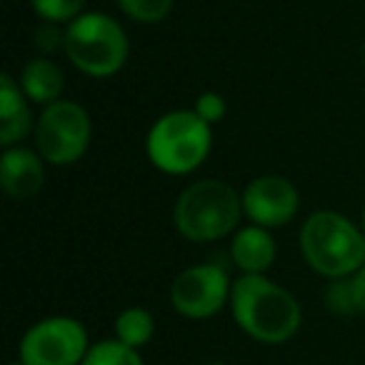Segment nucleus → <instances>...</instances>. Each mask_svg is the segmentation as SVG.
I'll return each mask as SVG.
<instances>
[{
  "instance_id": "nucleus-16",
  "label": "nucleus",
  "mask_w": 365,
  "mask_h": 365,
  "mask_svg": "<svg viewBox=\"0 0 365 365\" xmlns=\"http://www.w3.org/2000/svg\"><path fill=\"white\" fill-rule=\"evenodd\" d=\"M118 6L138 23H160L170 13L173 0H118Z\"/></svg>"
},
{
  "instance_id": "nucleus-11",
  "label": "nucleus",
  "mask_w": 365,
  "mask_h": 365,
  "mask_svg": "<svg viewBox=\"0 0 365 365\" xmlns=\"http://www.w3.org/2000/svg\"><path fill=\"white\" fill-rule=\"evenodd\" d=\"M230 255H233L235 265L245 275H263V270H268L273 265L275 240L270 238V233L265 228L250 225V228H243L233 238Z\"/></svg>"
},
{
  "instance_id": "nucleus-10",
  "label": "nucleus",
  "mask_w": 365,
  "mask_h": 365,
  "mask_svg": "<svg viewBox=\"0 0 365 365\" xmlns=\"http://www.w3.org/2000/svg\"><path fill=\"white\" fill-rule=\"evenodd\" d=\"M46 170L41 155L28 148H8L0 160V185L11 198L28 200L43 188Z\"/></svg>"
},
{
  "instance_id": "nucleus-4",
  "label": "nucleus",
  "mask_w": 365,
  "mask_h": 365,
  "mask_svg": "<svg viewBox=\"0 0 365 365\" xmlns=\"http://www.w3.org/2000/svg\"><path fill=\"white\" fill-rule=\"evenodd\" d=\"M210 150V125L195 110H173L148 133V158L170 175L190 173Z\"/></svg>"
},
{
  "instance_id": "nucleus-21",
  "label": "nucleus",
  "mask_w": 365,
  "mask_h": 365,
  "mask_svg": "<svg viewBox=\"0 0 365 365\" xmlns=\"http://www.w3.org/2000/svg\"><path fill=\"white\" fill-rule=\"evenodd\" d=\"M363 230H365V213H363Z\"/></svg>"
},
{
  "instance_id": "nucleus-2",
  "label": "nucleus",
  "mask_w": 365,
  "mask_h": 365,
  "mask_svg": "<svg viewBox=\"0 0 365 365\" xmlns=\"http://www.w3.org/2000/svg\"><path fill=\"white\" fill-rule=\"evenodd\" d=\"M300 248L310 268L328 278H345L365 265V233L333 210H320L305 220Z\"/></svg>"
},
{
  "instance_id": "nucleus-3",
  "label": "nucleus",
  "mask_w": 365,
  "mask_h": 365,
  "mask_svg": "<svg viewBox=\"0 0 365 365\" xmlns=\"http://www.w3.org/2000/svg\"><path fill=\"white\" fill-rule=\"evenodd\" d=\"M243 198L223 180H198L182 190L173 220L182 238L208 243L228 235L238 225Z\"/></svg>"
},
{
  "instance_id": "nucleus-22",
  "label": "nucleus",
  "mask_w": 365,
  "mask_h": 365,
  "mask_svg": "<svg viewBox=\"0 0 365 365\" xmlns=\"http://www.w3.org/2000/svg\"><path fill=\"white\" fill-rule=\"evenodd\" d=\"M11 365H26V363H11Z\"/></svg>"
},
{
  "instance_id": "nucleus-17",
  "label": "nucleus",
  "mask_w": 365,
  "mask_h": 365,
  "mask_svg": "<svg viewBox=\"0 0 365 365\" xmlns=\"http://www.w3.org/2000/svg\"><path fill=\"white\" fill-rule=\"evenodd\" d=\"M86 0H31L33 11L48 23H73Z\"/></svg>"
},
{
  "instance_id": "nucleus-13",
  "label": "nucleus",
  "mask_w": 365,
  "mask_h": 365,
  "mask_svg": "<svg viewBox=\"0 0 365 365\" xmlns=\"http://www.w3.org/2000/svg\"><path fill=\"white\" fill-rule=\"evenodd\" d=\"M63 86V71L48 58H33L26 68H23L21 76V88L33 103H46L53 106L61 96Z\"/></svg>"
},
{
  "instance_id": "nucleus-12",
  "label": "nucleus",
  "mask_w": 365,
  "mask_h": 365,
  "mask_svg": "<svg viewBox=\"0 0 365 365\" xmlns=\"http://www.w3.org/2000/svg\"><path fill=\"white\" fill-rule=\"evenodd\" d=\"M31 108L21 93V86L13 83L11 76L0 78V143L13 145L23 140L31 130Z\"/></svg>"
},
{
  "instance_id": "nucleus-1",
  "label": "nucleus",
  "mask_w": 365,
  "mask_h": 365,
  "mask_svg": "<svg viewBox=\"0 0 365 365\" xmlns=\"http://www.w3.org/2000/svg\"><path fill=\"white\" fill-rule=\"evenodd\" d=\"M233 318L240 328L263 343H283L300 328L295 298L263 275H243L230 290Z\"/></svg>"
},
{
  "instance_id": "nucleus-7",
  "label": "nucleus",
  "mask_w": 365,
  "mask_h": 365,
  "mask_svg": "<svg viewBox=\"0 0 365 365\" xmlns=\"http://www.w3.org/2000/svg\"><path fill=\"white\" fill-rule=\"evenodd\" d=\"M86 355V330L73 318L41 320L21 343V360L26 365H78Z\"/></svg>"
},
{
  "instance_id": "nucleus-14",
  "label": "nucleus",
  "mask_w": 365,
  "mask_h": 365,
  "mask_svg": "<svg viewBox=\"0 0 365 365\" xmlns=\"http://www.w3.org/2000/svg\"><path fill=\"white\" fill-rule=\"evenodd\" d=\"M153 330H155V323H153V315L143 308H128L118 315L115 320V335L120 343L130 345V348H140L148 340L153 338Z\"/></svg>"
},
{
  "instance_id": "nucleus-9",
  "label": "nucleus",
  "mask_w": 365,
  "mask_h": 365,
  "mask_svg": "<svg viewBox=\"0 0 365 365\" xmlns=\"http://www.w3.org/2000/svg\"><path fill=\"white\" fill-rule=\"evenodd\" d=\"M298 190L280 175L255 178L243 193V213L260 228H278L295 218Z\"/></svg>"
},
{
  "instance_id": "nucleus-5",
  "label": "nucleus",
  "mask_w": 365,
  "mask_h": 365,
  "mask_svg": "<svg viewBox=\"0 0 365 365\" xmlns=\"http://www.w3.org/2000/svg\"><path fill=\"white\" fill-rule=\"evenodd\" d=\"M66 48L71 63L93 78H108L128 58V38L120 23L106 13H83L68 26Z\"/></svg>"
},
{
  "instance_id": "nucleus-20",
  "label": "nucleus",
  "mask_w": 365,
  "mask_h": 365,
  "mask_svg": "<svg viewBox=\"0 0 365 365\" xmlns=\"http://www.w3.org/2000/svg\"><path fill=\"white\" fill-rule=\"evenodd\" d=\"M350 288H353L355 308H358L360 313H365V265L358 270V273H353V278H350Z\"/></svg>"
},
{
  "instance_id": "nucleus-23",
  "label": "nucleus",
  "mask_w": 365,
  "mask_h": 365,
  "mask_svg": "<svg viewBox=\"0 0 365 365\" xmlns=\"http://www.w3.org/2000/svg\"><path fill=\"white\" fill-rule=\"evenodd\" d=\"M213 365H220V363H213Z\"/></svg>"
},
{
  "instance_id": "nucleus-8",
  "label": "nucleus",
  "mask_w": 365,
  "mask_h": 365,
  "mask_svg": "<svg viewBox=\"0 0 365 365\" xmlns=\"http://www.w3.org/2000/svg\"><path fill=\"white\" fill-rule=\"evenodd\" d=\"M228 275L220 265H193L182 270L170 288L173 308L185 318H210L230 298Z\"/></svg>"
},
{
  "instance_id": "nucleus-18",
  "label": "nucleus",
  "mask_w": 365,
  "mask_h": 365,
  "mask_svg": "<svg viewBox=\"0 0 365 365\" xmlns=\"http://www.w3.org/2000/svg\"><path fill=\"white\" fill-rule=\"evenodd\" d=\"M325 300H328V308L338 315H350L355 313V298H353V288H350V280L338 278L325 293Z\"/></svg>"
},
{
  "instance_id": "nucleus-19",
  "label": "nucleus",
  "mask_w": 365,
  "mask_h": 365,
  "mask_svg": "<svg viewBox=\"0 0 365 365\" xmlns=\"http://www.w3.org/2000/svg\"><path fill=\"white\" fill-rule=\"evenodd\" d=\"M195 113L203 118L205 123H218L225 115V101L218 93H203V96L195 101Z\"/></svg>"
},
{
  "instance_id": "nucleus-6",
  "label": "nucleus",
  "mask_w": 365,
  "mask_h": 365,
  "mask_svg": "<svg viewBox=\"0 0 365 365\" xmlns=\"http://www.w3.org/2000/svg\"><path fill=\"white\" fill-rule=\"evenodd\" d=\"M91 143V118L78 103L56 101L43 110L36 128V145L41 158L53 165H71L83 158Z\"/></svg>"
},
{
  "instance_id": "nucleus-15",
  "label": "nucleus",
  "mask_w": 365,
  "mask_h": 365,
  "mask_svg": "<svg viewBox=\"0 0 365 365\" xmlns=\"http://www.w3.org/2000/svg\"><path fill=\"white\" fill-rule=\"evenodd\" d=\"M81 365H143L135 348L120 343V340H106L88 350Z\"/></svg>"
}]
</instances>
